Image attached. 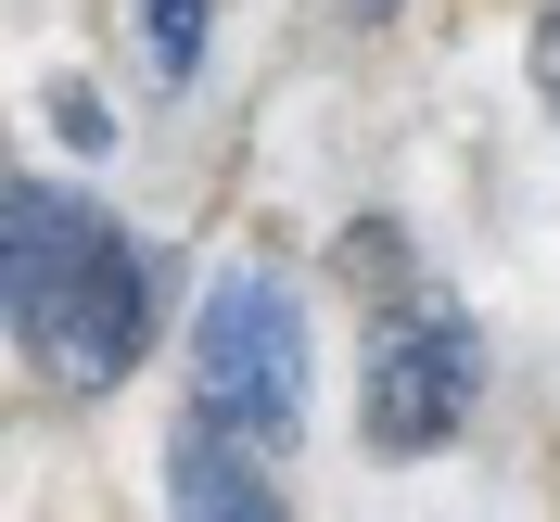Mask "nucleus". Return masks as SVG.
Wrapping results in <instances>:
<instances>
[{
	"label": "nucleus",
	"mask_w": 560,
	"mask_h": 522,
	"mask_svg": "<svg viewBox=\"0 0 560 522\" xmlns=\"http://www.w3.org/2000/svg\"><path fill=\"white\" fill-rule=\"evenodd\" d=\"M471 408H485V318L458 306V293H395L383 318H370V383H357V433H370V459H433L471 433Z\"/></svg>",
	"instance_id": "f03ea898"
},
{
	"label": "nucleus",
	"mask_w": 560,
	"mask_h": 522,
	"mask_svg": "<svg viewBox=\"0 0 560 522\" xmlns=\"http://www.w3.org/2000/svg\"><path fill=\"white\" fill-rule=\"evenodd\" d=\"M191 395L217 420H243L255 446L306 433V318H293L280 268H230L205 293V318H191Z\"/></svg>",
	"instance_id": "7ed1b4c3"
},
{
	"label": "nucleus",
	"mask_w": 560,
	"mask_h": 522,
	"mask_svg": "<svg viewBox=\"0 0 560 522\" xmlns=\"http://www.w3.org/2000/svg\"><path fill=\"white\" fill-rule=\"evenodd\" d=\"M345 13H357V26H383V13H395V0H345Z\"/></svg>",
	"instance_id": "1a4fd4ad"
},
{
	"label": "nucleus",
	"mask_w": 560,
	"mask_h": 522,
	"mask_svg": "<svg viewBox=\"0 0 560 522\" xmlns=\"http://www.w3.org/2000/svg\"><path fill=\"white\" fill-rule=\"evenodd\" d=\"M51 128H65L77 153H103V140H115V115H103V90H90V77H65V90H51Z\"/></svg>",
	"instance_id": "0eeeda50"
},
{
	"label": "nucleus",
	"mask_w": 560,
	"mask_h": 522,
	"mask_svg": "<svg viewBox=\"0 0 560 522\" xmlns=\"http://www.w3.org/2000/svg\"><path fill=\"white\" fill-rule=\"evenodd\" d=\"M128 26H140L153 90H191V65H205V0H128Z\"/></svg>",
	"instance_id": "39448f33"
},
{
	"label": "nucleus",
	"mask_w": 560,
	"mask_h": 522,
	"mask_svg": "<svg viewBox=\"0 0 560 522\" xmlns=\"http://www.w3.org/2000/svg\"><path fill=\"white\" fill-rule=\"evenodd\" d=\"M535 90H548V103H560V0H548V13H535Z\"/></svg>",
	"instance_id": "6e6552de"
},
{
	"label": "nucleus",
	"mask_w": 560,
	"mask_h": 522,
	"mask_svg": "<svg viewBox=\"0 0 560 522\" xmlns=\"http://www.w3.org/2000/svg\"><path fill=\"white\" fill-rule=\"evenodd\" d=\"M331 268H345V293H370V306H395V293L420 280V268H408V230H395V217H357Z\"/></svg>",
	"instance_id": "423d86ee"
},
{
	"label": "nucleus",
	"mask_w": 560,
	"mask_h": 522,
	"mask_svg": "<svg viewBox=\"0 0 560 522\" xmlns=\"http://www.w3.org/2000/svg\"><path fill=\"white\" fill-rule=\"evenodd\" d=\"M166 497H178L191 522H268V510H280L255 433H243V420H217L205 395H191V408H178V433H166Z\"/></svg>",
	"instance_id": "20e7f679"
},
{
	"label": "nucleus",
	"mask_w": 560,
	"mask_h": 522,
	"mask_svg": "<svg viewBox=\"0 0 560 522\" xmlns=\"http://www.w3.org/2000/svg\"><path fill=\"white\" fill-rule=\"evenodd\" d=\"M153 293H166V268L90 192H51V178H13L0 192V318H13V345L65 395H115L140 370Z\"/></svg>",
	"instance_id": "f257e3e1"
}]
</instances>
